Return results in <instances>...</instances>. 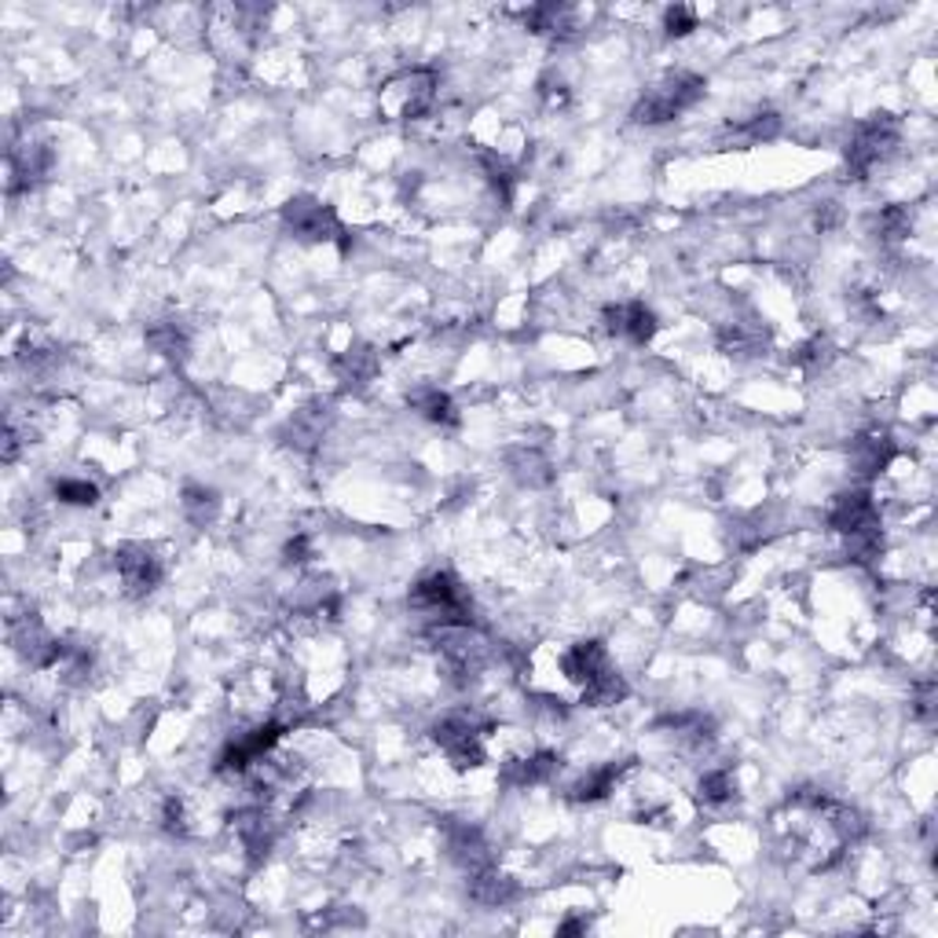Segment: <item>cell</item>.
<instances>
[{
  "mask_svg": "<svg viewBox=\"0 0 938 938\" xmlns=\"http://www.w3.org/2000/svg\"><path fill=\"white\" fill-rule=\"evenodd\" d=\"M558 770V756L554 751H521V756H510L502 762V781L518 788H532V785H546Z\"/></svg>",
  "mask_w": 938,
  "mask_h": 938,
  "instance_id": "obj_14",
  "label": "cell"
},
{
  "mask_svg": "<svg viewBox=\"0 0 938 938\" xmlns=\"http://www.w3.org/2000/svg\"><path fill=\"white\" fill-rule=\"evenodd\" d=\"M147 345L162 359L180 364V359L188 356V348H191V334H188V326L177 323V319H158V323L147 326Z\"/></svg>",
  "mask_w": 938,
  "mask_h": 938,
  "instance_id": "obj_19",
  "label": "cell"
},
{
  "mask_svg": "<svg viewBox=\"0 0 938 938\" xmlns=\"http://www.w3.org/2000/svg\"><path fill=\"white\" fill-rule=\"evenodd\" d=\"M407 404L415 407L421 418L432 421V426H440V429H455L459 421H462L459 407H455V400H451V396L444 393V389H432V385L415 389V393L407 396Z\"/></svg>",
  "mask_w": 938,
  "mask_h": 938,
  "instance_id": "obj_17",
  "label": "cell"
},
{
  "mask_svg": "<svg viewBox=\"0 0 938 938\" xmlns=\"http://www.w3.org/2000/svg\"><path fill=\"white\" fill-rule=\"evenodd\" d=\"M704 88H708L704 78L693 74V70H672V74L660 78L656 85L634 103L631 118L638 126H664V121H675L678 115H686L689 107H697Z\"/></svg>",
  "mask_w": 938,
  "mask_h": 938,
  "instance_id": "obj_2",
  "label": "cell"
},
{
  "mask_svg": "<svg viewBox=\"0 0 938 938\" xmlns=\"http://www.w3.org/2000/svg\"><path fill=\"white\" fill-rule=\"evenodd\" d=\"M437 103V74L426 67L400 70L378 88V115L385 121H415Z\"/></svg>",
  "mask_w": 938,
  "mask_h": 938,
  "instance_id": "obj_3",
  "label": "cell"
},
{
  "mask_svg": "<svg viewBox=\"0 0 938 938\" xmlns=\"http://www.w3.org/2000/svg\"><path fill=\"white\" fill-rule=\"evenodd\" d=\"M851 459H854V466H858L862 477H876V473H883V470L891 466V459H894V440H891L883 429L862 432V437L851 444Z\"/></svg>",
  "mask_w": 938,
  "mask_h": 938,
  "instance_id": "obj_15",
  "label": "cell"
},
{
  "mask_svg": "<svg viewBox=\"0 0 938 938\" xmlns=\"http://www.w3.org/2000/svg\"><path fill=\"white\" fill-rule=\"evenodd\" d=\"M539 92H543L546 107H565V103H569V88H565V81H554V78H543V85H539Z\"/></svg>",
  "mask_w": 938,
  "mask_h": 938,
  "instance_id": "obj_32",
  "label": "cell"
},
{
  "mask_svg": "<svg viewBox=\"0 0 938 938\" xmlns=\"http://www.w3.org/2000/svg\"><path fill=\"white\" fill-rule=\"evenodd\" d=\"M605 330H609L613 337H624V342L631 345H645L653 342L656 334V316L653 308H645L642 301H627V305H609L605 308Z\"/></svg>",
  "mask_w": 938,
  "mask_h": 938,
  "instance_id": "obj_12",
  "label": "cell"
},
{
  "mask_svg": "<svg viewBox=\"0 0 938 938\" xmlns=\"http://www.w3.org/2000/svg\"><path fill=\"white\" fill-rule=\"evenodd\" d=\"M664 29H667V37L693 34V29H697V8H689V4L667 8V12H664Z\"/></svg>",
  "mask_w": 938,
  "mask_h": 938,
  "instance_id": "obj_29",
  "label": "cell"
},
{
  "mask_svg": "<svg viewBox=\"0 0 938 938\" xmlns=\"http://www.w3.org/2000/svg\"><path fill=\"white\" fill-rule=\"evenodd\" d=\"M323 426H326V421L319 418L316 407L297 411L294 421H290V437H294L290 444H297V448H316V440H323Z\"/></svg>",
  "mask_w": 938,
  "mask_h": 938,
  "instance_id": "obj_27",
  "label": "cell"
},
{
  "mask_svg": "<svg viewBox=\"0 0 938 938\" xmlns=\"http://www.w3.org/2000/svg\"><path fill=\"white\" fill-rule=\"evenodd\" d=\"M470 899L477 905H488V910H502V905L521 899V888L513 876L495 869V865H484V869L470 872Z\"/></svg>",
  "mask_w": 938,
  "mask_h": 938,
  "instance_id": "obj_13",
  "label": "cell"
},
{
  "mask_svg": "<svg viewBox=\"0 0 938 938\" xmlns=\"http://www.w3.org/2000/svg\"><path fill=\"white\" fill-rule=\"evenodd\" d=\"M561 935H575V931H586V921H565L561 927H558Z\"/></svg>",
  "mask_w": 938,
  "mask_h": 938,
  "instance_id": "obj_34",
  "label": "cell"
},
{
  "mask_svg": "<svg viewBox=\"0 0 938 938\" xmlns=\"http://www.w3.org/2000/svg\"><path fill=\"white\" fill-rule=\"evenodd\" d=\"M913 711H916V719H924V723H931V715H935V682H921V686H916V693H913Z\"/></svg>",
  "mask_w": 938,
  "mask_h": 938,
  "instance_id": "obj_31",
  "label": "cell"
},
{
  "mask_svg": "<svg viewBox=\"0 0 938 938\" xmlns=\"http://www.w3.org/2000/svg\"><path fill=\"white\" fill-rule=\"evenodd\" d=\"M51 162H56V154H51V147L45 140H23L15 143L12 151H8V191H23V188H34L37 180L48 177Z\"/></svg>",
  "mask_w": 938,
  "mask_h": 938,
  "instance_id": "obj_11",
  "label": "cell"
},
{
  "mask_svg": "<svg viewBox=\"0 0 938 938\" xmlns=\"http://www.w3.org/2000/svg\"><path fill=\"white\" fill-rule=\"evenodd\" d=\"M231 832L239 836L242 851L250 854L253 862H261L268 851H272L275 836H280V821L268 803H253V807H242L239 814H231Z\"/></svg>",
  "mask_w": 938,
  "mask_h": 938,
  "instance_id": "obj_10",
  "label": "cell"
},
{
  "mask_svg": "<svg viewBox=\"0 0 938 938\" xmlns=\"http://www.w3.org/2000/svg\"><path fill=\"white\" fill-rule=\"evenodd\" d=\"M507 466H510L513 477H518V480L524 484V488H543V484H550V480H554L550 462H546L535 448H518V451H510V455H507Z\"/></svg>",
  "mask_w": 938,
  "mask_h": 938,
  "instance_id": "obj_20",
  "label": "cell"
},
{
  "mask_svg": "<svg viewBox=\"0 0 938 938\" xmlns=\"http://www.w3.org/2000/svg\"><path fill=\"white\" fill-rule=\"evenodd\" d=\"M734 792H737V781L723 767L704 770L697 781V796H700V803H708V807H723V803L734 799Z\"/></svg>",
  "mask_w": 938,
  "mask_h": 938,
  "instance_id": "obj_22",
  "label": "cell"
},
{
  "mask_svg": "<svg viewBox=\"0 0 938 938\" xmlns=\"http://www.w3.org/2000/svg\"><path fill=\"white\" fill-rule=\"evenodd\" d=\"M609 672H613V656H609V649L597 642V638L575 642L561 653V675L569 678L580 693H586L594 682H602Z\"/></svg>",
  "mask_w": 938,
  "mask_h": 938,
  "instance_id": "obj_9",
  "label": "cell"
},
{
  "mask_svg": "<svg viewBox=\"0 0 938 938\" xmlns=\"http://www.w3.org/2000/svg\"><path fill=\"white\" fill-rule=\"evenodd\" d=\"M796 359H799V364L807 367V370H818V367H824V364L832 359V345L824 342V337H814V342H807V345L799 348Z\"/></svg>",
  "mask_w": 938,
  "mask_h": 938,
  "instance_id": "obj_30",
  "label": "cell"
},
{
  "mask_svg": "<svg viewBox=\"0 0 938 938\" xmlns=\"http://www.w3.org/2000/svg\"><path fill=\"white\" fill-rule=\"evenodd\" d=\"M286 561L290 565H305L308 558H312V543H308V535H294L290 543H286Z\"/></svg>",
  "mask_w": 938,
  "mask_h": 938,
  "instance_id": "obj_33",
  "label": "cell"
},
{
  "mask_svg": "<svg viewBox=\"0 0 938 938\" xmlns=\"http://www.w3.org/2000/svg\"><path fill=\"white\" fill-rule=\"evenodd\" d=\"M51 491H56V499L63 502V507H96L99 502V488L81 477H59L51 484Z\"/></svg>",
  "mask_w": 938,
  "mask_h": 938,
  "instance_id": "obj_25",
  "label": "cell"
},
{
  "mask_svg": "<svg viewBox=\"0 0 938 938\" xmlns=\"http://www.w3.org/2000/svg\"><path fill=\"white\" fill-rule=\"evenodd\" d=\"M876 231H880L883 242H902L910 239L913 231V213L905 205H888L880 216H876Z\"/></svg>",
  "mask_w": 938,
  "mask_h": 938,
  "instance_id": "obj_26",
  "label": "cell"
},
{
  "mask_svg": "<svg viewBox=\"0 0 938 938\" xmlns=\"http://www.w3.org/2000/svg\"><path fill=\"white\" fill-rule=\"evenodd\" d=\"M777 132H781V118L774 115V110H759V115L737 121V126L729 129V136L740 140V143H762V140H774Z\"/></svg>",
  "mask_w": 938,
  "mask_h": 938,
  "instance_id": "obj_24",
  "label": "cell"
},
{
  "mask_svg": "<svg viewBox=\"0 0 938 938\" xmlns=\"http://www.w3.org/2000/svg\"><path fill=\"white\" fill-rule=\"evenodd\" d=\"M337 370H342L345 381H356V385H364V381L375 375V356H370L367 348H356V353H345V356H342Z\"/></svg>",
  "mask_w": 938,
  "mask_h": 938,
  "instance_id": "obj_28",
  "label": "cell"
},
{
  "mask_svg": "<svg viewBox=\"0 0 938 938\" xmlns=\"http://www.w3.org/2000/svg\"><path fill=\"white\" fill-rule=\"evenodd\" d=\"M283 224H286V231L301 242H334L345 235L337 213L319 199H312V194H297V199L286 202L283 205Z\"/></svg>",
  "mask_w": 938,
  "mask_h": 938,
  "instance_id": "obj_7",
  "label": "cell"
},
{
  "mask_svg": "<svg viewBox=\"0 0 938 938\" xmlns=\"http://www.w3.org/2000/svg\"><path fill=\"white\" fill-rule=\"evenodd\" d=\"M829 529L843 535L847 554L854 561H872L883 550V524H880V507H876L869 488H854L836 495L829 510Z\"/></svg>",
  "mask_w": 938,
  "mask_h": 938,
  "instance_id": "obj_1",
  "label": "cell"
},
{
  "mask_svg": "<svg viewBox=\"0 0 938 938\" xmlns=\"http://www.w3.org/2000/svg\"><path fill=\"white\" fill-rule=\"evenodd\" d=\"M719 342H723L726 353L751 356V353H759V348L767 345V334H762L759 326H751V323H726L723 334H719Z\"/></svg>",
  "mask_w": 938,
  "mask_h": 938,
  "instance_id": "obj_23",
  "label": "cell"
},
{
  "mask_svg": "<svg viewBox=\"0 0 938 938\" xmlns=\"http://www.w3.org/2000/svg\"><path fill=\"white\" fill-rule=\"evenodd\" d=\"M411 609L421 613L429 627L440 624H473V605L470 594L451 572H429L426 580L411 586Z\"/></svg>",
  "mask_w": 938,
  "mask_h": 938,
  "instance_id": "obj_4",
  "label": "cell"
},
{
  "mask_svg": "<svg viewBox=\"0 0 938 938\" xmlns=\"http://www.w3.org/2000/svg\"><path fill=\"white\" fill-rule=\"evenodd\" d=\"M115 572L132 597H143L158 591V583L165 580V561L147 543H121L115 550Z\"/></svg>",
  "mask_w": 938,
  "mask_h": 938,
  "instance_id": "obj_8",
  "label": "cell"
},
{
  "mask_svg": "<svg viewBox=\"0 0 938 938\" xmlns=\"http://www.w3.org/2000/svg\"><path fill=\"white\" fill-rule=\"evenodd\" d=\"M180 510L194 529H205V524H213L216 513H221V495L213 488H202V484H188L180 499Z\"/></svg>",
  "mask_w": 938,
  "mask_h": 938,
  "instance_id": "obj_21",
  "label": "cell"
},
{
  "mask_svg": "<svg viewBox=\"0 0 938 938\" xmlns=\"http://www.w3.org/2000/svg\"><path fill=\"white\" fill-rule=\"evenodd\" d=\"M899 140H902V129L891 115L865 118L847 143V173L854 180H865L899 151Z\"/></svg>",
  "mask_w": 938,
  "mask_h": 938,
  "instance_id": "obj_5",
  "label": "cell"
},
{
  "mask_svg": "<svg viewBox=\"0 0 938 938\" xmlns=\"http://www.w3.org/2000/svg\"><path fill=\"white\" fill-rule=\"evenodd\" d=\"M627 774V762H605V767L591 770L572 785V803H597L609 799L620 788V777Z\"/></svg>",
  "mask_w": 938,
  "mask_h": 938,
  "instance_id": "obj_18",
  "label": "cell"
},
{
  "mask_svg": "<svg viewBox=\"0 0 938 938\" xmlns=\"http://www.w3.org/2000/svg\"><path fill=\"white\" fill-rule=\"evenodd\" d=\"M448 851L466 872H477L484 865H491L488 840H484L480 829H473V824H455V829L448 832Z\"/></svg>",
  "mask_w": 938,
  "mask_h": 938,
  "instance_id": "obj_16",
  "label": "cell"
},
{
  "mask_svg": "<svg viewBox=\"0 0 938 938\" xmlns=\"http://www.w3.org/2000/svg\"><path fill=\"white\" fill-rule=\"evenodd\" d=\"M432 740L455 767H480L488 759V726L470 711H451V715L432 723Z\"/></svg>",
  "mask_w": 938,
  "mask_h": 938,
  "instance_id": "obj_6",
  "label": "cell"
}]
</instances>
